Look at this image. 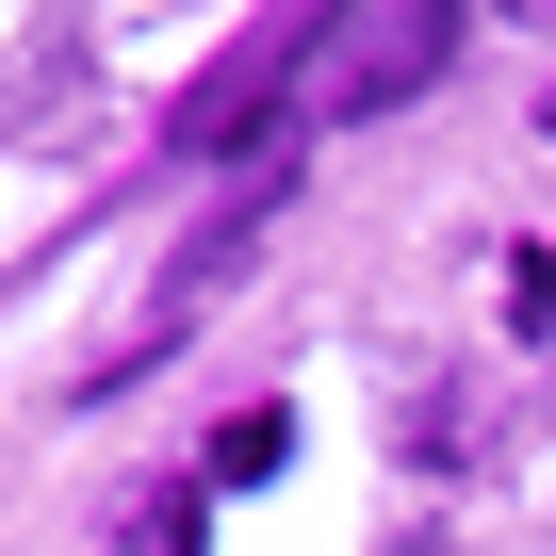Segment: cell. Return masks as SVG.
Here are the masks:
<instances>
[{"mask_svg": "<svg viewBox=\"0 0 556 556\" xmlns=\"http://www.w3.org/2000/svg\"><path fill=\"white\" fill-rule=\"evenodd\" d=\"M442 66H458V0H344V17L312 34V115L361 131V115L426 99Z\"/></svg>", "mask_w": 556, "mask_h": 556, "instance_id": "6da1fadb", "label": "cell"}, {"mask_svg": "<svg viewBox=\"0 0 556 556\" xmlns=\"http://www.w3.org/2000/svg\"><path fill=\"white\" fill-rule=\"evenodd\" d=\"M131 556H197V491H148L131 507Z\"/></svg>", "mask_w": 556, "mask_h": 556, "instance_id": "277c9868", "label": "cell"}, {"mask_svg": "<svg viewBox=\"0 0 556 556\" xmlns=\"http://www.w3.org/2000/svg\"><path fill=\"white\" fill-rule=\"evenodd\" d=\"M312 34H328V17H278V34H245V50H229V66L180 99V148H197V164H229V148L278 115V83H312Z\"/></svg>", "mask_w": 556, "mask_h": 556, "instance_id": "7a4b0ae2", "label": "cell"}, {"mask_svg": "<svg viewBox=\"0 0 556 556\" xmlns=\"http://www.w3.org/2000/svg\"><path fill=\"white\" fill-rule=\"evenodd\" d=\"M278 458H295V409H229L213 426V491H262Z\"/></svg>", "mask_w": 556, "mask_h": 556, "instance_id": "3957f363", "label": "cell"}]
</instances>
